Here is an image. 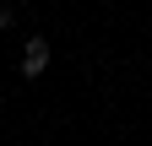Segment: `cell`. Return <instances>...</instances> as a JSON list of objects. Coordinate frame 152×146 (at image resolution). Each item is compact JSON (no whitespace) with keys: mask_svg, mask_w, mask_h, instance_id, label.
Segmentation results:
<instances>
[{"mask_svg":"<svg viewBox=\"0 0 152 146\" xmlns=\"http://www.w3.org/2000/svg\"><path fill=\"white\" fill-rule=\"evenodd\" d=\"M44 65H49V38H27V49H22V76L27 81L44 76Z\"/></svg>","mask_w":152,"mask_h":146,"instance_id":"obj_1","label":"cell"},{"mask_svg":"<svg viewBox=\"0 0 152 146\" xmlns=\"http://www.w3.org/2000/svg\"><path fill=\"white\" fill-rule=\"evenodd\" d=\"M16 22V6H6V0H0V27H11Z\"/></svg>","mask_w":152,"mask_h":146,"instance_id":"obj_2","label":"cell"}]
</instances>
